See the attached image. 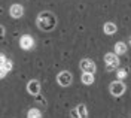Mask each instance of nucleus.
<instances>
[{"label": "nucleus", "mask_w": 131, "mask_h": 118, "mask_svg": "<svg viewBox=\"0 0 131 118\" xmlns=\"http://www.w3.org/2000/svg\"><path fill=\"white\" fill-rule=\"evenodd\" d=\"M57 25V18L51 12H40L37 17V27L43 32H51Z\"/></svg>", "instance_id": "nucleus-1"}, {"label": "nucleus", "mask_w": 131, "mask_h": 118, "mask_svg": "<svg viewBox=\"0 0 131 118\" xmlns=\"http://www.w3.org/2000/svg\"><path fill=\"white\" fill-rule=\"evenodd\" d=\"M125 90H127V87H125V84H124L122 81H113L112 84L109 85V91H110V94L113 96V97H121L124 93H125Z\"/></svg>", "instance_id": "nucleus-2"}, {"label": "nucleus", "mask_w": 131, "mask_h": 118, "mask_svg": "<svg viewBox=\"0 0 131 118\" xmlns=\"http://www.w3.org/2000/svg\"><path fill=\"white\" fill-rule=\"evenodd\" d=\"M104 61H106L107 70H115L119 66V58H118V54L115 52H107L104 55Z\"/></svg>", "instance_id": "nucleus-3"}, {"label": "nucleus", "mask_w": 131, "mask_h": 118, "mask_svg": "<svg viewBox=\"0 0 131 118\" xmlns=\"http://www.w3.org/2000/svg\"><path fill=\"white\" fill-rule=\"evenodd\" d=\"M72 81H73V75L69 70H63V72H60L57 75V82L61 87H69L72 84Z\"/></svg>", "instance_id": "nucleus-4"}, {"label": "nucleus", "mask_w": 131, "mask_h": 118, "mask_svg": "<svg viewBox=\"0 0 131 118\" xmlns=\"http://www.w3.org/2000/svg\"><path fill=\"white\" fill-rule=\"evenodd\" d=\"M19 46H21V50H24V51L33 50L34 48V39L30 34H23L19 37Z\"/></svg>", "instance_id": "nucleus-5"}, {"label": "nucleus", "mask_w": 131, "mask_h": 118, "mask_svg": "<svg viewBox=\"0 0 131 118\" xmlns=\"http://www.w3.org/2000/svg\"><path fill=\"white\" fill-rule=\"evenodd\" d=\"M79 67L82 69V72L83 73H95V63L90 58H83L81 60V63H79Z\"/></svg>", "instance_id": "nucleus-6"}, {"label": "nucleus", "mask_w": 131, "mask_h": 118, "mask_svg": "<svg viewBox=\"0 0 131 118\" xmlns=\"http://www.w3.org/2000/svg\"><path fill=\"white\" fill-rule=\"evenodd\" d=\"M27 91H28V94H31V96H39V94H40V82H39L37 79L28 81V84H27Z\"/></svg>", "instance_id": "nucleus-7"}, {"label": "nucleus", "mask_w": 131, "mask_h": 118, "mask_svg": "<svg viewBox=\"0 0 131 118\" xmlns=\"http://www.w3.org/2000/svg\"><path fill=\"white\" fill-rule=\"evenodd\" d=\"M9 15H10L12 18H15V19L21 18L23 15H24V8H23V5L14 3V5L9 8Z\"/></svg>", "instance_id": "nucleus-8"}, {"label": "nucleus", "mask_w": 131, "mask_h": 118, "mask_svg": "<svg viewBox=\"0 0 131 118\" xmlns=\"http://www.w3.org/2000/svg\"><path fill=\"white\" fill-rule=\"evenodd\" d=\"M0 61H2V78H5V76H6V73L12 70V61H10V60H8V58H6V55H3V54H2V58H0Z\"/></svg>", "instance_id": "nucleus-9"}, {"label": "nucleus", "mask_w": 131, "mask_h": 118, "mask_svg": "<svg viewBox=\"0 0 131 118\" xmlns=\"http://www.w3.org/2000/svg\"><path fill=\"white\" fill-rule=\"evenodd\" d=\"M116 30H118V27H116V24L112 23V21H109V23H106V24L103 25V32H104L106 34H109V36L115 34L116 33Z\"/></svg>", "instance_id": "nucleus-10"}, {"label": "nucleus", "mask_w": 131, "mask_h": 118, "mask_svg": "<svg viewBox=\"0 0 131 118\" xmlns=\"http://www.w3.org/2000/svg\"><path fill=\"white\" fill-rule=\"evenodd\" d=\"M115 54H118V55H122V54H125L127 52V45L124 42H116L115 43Z\"/></svg>", "instance_id": "nucleus-11"}, {"label": "nucleus", "mask_w": 131, "mask_h": 118, "mask_svg": "<svg viewBox=\"0 0 131 118\" xmlns=\"http://www.w3.org/2000/svg\"><path fill=\"white\" fill-rule=\"evenodd\" d=\"M95 78H94V73H82V82L85 85H91L94 84Z\"/></svg>", "instance_id": "nucleus-12"}, {"label": "nucleus", "mask_w": 131, "mask_h": 118, "mask_svg": "<svg viewBox=\"0 0 131 118\" xmlns=\"http://www.w3.org/2000/svg\"><path fill=\"white\" fill-rule=\"evenodd\" d=\"M76 109H78L79 118H88V109H86V106H85L83 103L78 105V106H76Z\"/></svg>", "instance_id": "nucleus-13"}, {"label": "nucleus", "mask_w": 131, "mask_h": 118, "mask_svg": "<svg viewBox=\"0 0 131 118\" xmlns=\"http://www.w3.org/2000/svg\"><path fill=\"white\" fill-rule=\"evenodd\" d=\"M27 118H42V112L37 108H31L27 112Z\"/></svg>", "instance_id": "nucleus-14"}, {"label": "nucleus", "mask_w": 131, "mask_h": 118, "mask_svg": "<svg viewBox=\"0 0 131 118\" xmlns=\"http://www.w3.org/2000/svg\"><path fill=\"white\" fill-rule=\"evenodd\" d=\"M128 76V70L127 69H116V78L118 81H124Z\"/></svg>", "instance_id": "nucleus-15"}, {"label": "nucleus", "mask_w": 131, "mask_h": 118, "mask_svg": "<svg viewBox=\"0 0 131 118\" xmlns=\"http://www.w3.org/2000/svg\"><path fill=\"white\" fill-rule=\"evenodd\" d=\"M70 114H72V118H79V114H78V109L76 108L70 111Z\"/></svg>", "instance_id": "nucleus-16"}, {"label": "nucleus", "mask_w": 131, "mask_h": 118, "mask_svg": "<svg viewBox=\"0 0 131 118\" xmlns=\"http://www.w3.org/2000/svg\"><path fill=\"white\" fill-rule=\"evenodd\" d=\"M130 45H131V37H130Z\"/></svg>", "instance_id": "nucleus-17"}]
</instances>
